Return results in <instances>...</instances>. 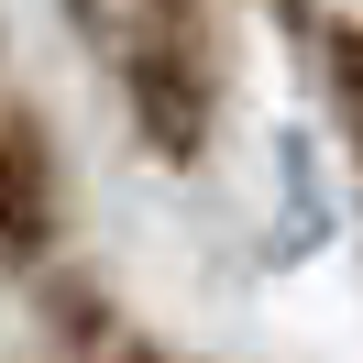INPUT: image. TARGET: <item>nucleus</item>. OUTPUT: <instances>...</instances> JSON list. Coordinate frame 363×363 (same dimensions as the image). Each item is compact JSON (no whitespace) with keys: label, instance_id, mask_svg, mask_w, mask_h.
I'll return each mask as SVG.
<instances>
[{"label":"nucleus","instance_id":"nucleus-1","mask_svg":"<svg viewBox=\"0 0 363 363\" xmlns=\"http://www.w3.org/2000/svg\"><path fill=\"white\" fill-rule=\"evenodd\" d=\"M99 45L121 67L133 133L165 165H199L209 121H220V0H121Z\"/></svg>","mask_w":363,"mask_h":363},{"label":"nucleus","instance_id":"nucleus-2","mask_svg":"<svg viewBox=\"0 0 363 363\" xmlns=\"http://www.w3.org/2000/svg\"><path fill=\"white\" fill-rule=\"evenodd\" d=\"M45 220H55V165H45V133L11 111V121H0V242L33 253Z\"/></svg>","mask_w":363,"mask_h":363},{"label":"nucleus","instance_id":"nucleus-3","mask_svg":"<svg viewBox=\"0 0 363 363\" xmlns=\"http://www.w3.org/2000/svg\"><path fill=\"white\" fill-rule=\"evenodd\" d=\"M330 99H341V133L363 143V33H330Z\"/></svg>","mask_w":363,"mask_h":363},{"label":"nucleus","instance_id":"nucleus-4","mask_svg":"<svg viewBox=\"0 0 363 363\" xmlns=\"http://www.w3.org/2000/svg\"><path fill=\"white\" fill-rule=\"evenodd\" d=\"M121 363H165V352H121Z\"/></svg>","mask_w":363,"mask_h":363}]
</instances>
